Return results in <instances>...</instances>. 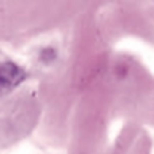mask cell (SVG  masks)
<instances>
[]
</instances>
